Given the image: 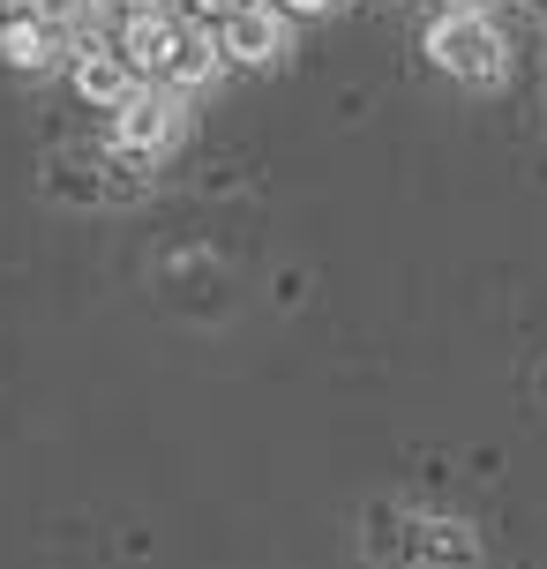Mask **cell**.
Returning <instances> with one entry per match:
<instances>
[{
    "label": "cell",
    "instance_id": "1",
    "mask_svg": "<svg viewBox=\"0 0 547 569\" xmlns=\"http://www.w3.org/2000/svg\"><path fill=\"white\" fill-rule=\"evenodd\" d=\"M428 60L442 76H458V83H503V68H510V46H503V30L488 16H442L428 30Z\"/></svg>",
    "mask_w": 547,
    "mask_h": 569
},
{
    "label": "cell",
    "instance_id": "2",
    "mask_svg": "<svg viewBox=\"0 0 547 569\" xmlns=\"http://www.w3.org/2000/svg\"><path fill=\"white\" fill-rule=\"evenodd\" d=\"M173 136H180V106H173V90H136V98L120 106V120H113V142H120V150H136V158L166 150Z\"/></svg>",
    "mask_w": 547,
    "mask_h": 569
},
{
    "label": "cell",
    "instance_id": "3",
    "mask_svg": "<svg viewBox=\"0 0 547 569\" xmlns=\"http://www.w3.org/2000/svg\"><path fill=\"white\" fill-rule=\"evenodd\" d=\"M480 562V532L465 517H420L412 525V569H473Z\"/></svg>",
    "mask_w": 547,
    "mask_h": 569
},
{
    "label": "cell",
    "instance_id": "4",
    "mask_svg": "<svg viewBox=\"0 0 547 569\" xmlns=\"http://www.w3.org/2000/svg\"><path fill=\"white\" fill-rule=\"evenodd\" d=\"M173 46H180V23H173V16H158V8H143V16H128V23H120L113 53L128 60V76H166Z\"/></svg>",
    "mask_w": 547,
    "mask_h": 569
},
{
    "label": "cell",
    "instance_id": "5",
    "mask_svg": "<svg viewBox=\"0 0 547 569\" xmlns=\"http://www.w3.org/2000/svg\"><path fill=\"white\" fill-rule=\"evenodd\" d=\"M278 46H286V23H278V8H240V16H226V30H218V53L240 60V68H262V60H278Z\"/></svg>",
    "mask_w": 547,
    "mask_h": 569
},
{
    "label": "cell",
    "instance_id": "6",
    "mask_svg": "<svg viewBox=\"0 0 547 569\" xmlns=\"http://www.w3.org/2000/svg\"><path fill=\"white\" fill-rule=\"evenodd\" d=\"M76 90H83L90 106H128L136 98V76H128V60L113 53V46H98V53H76Z\"/></svg>",
    "mask_w": 547,
    "mask_h": 569
},
{
    "label": "cell",
    "instance_id": "7",
    "mask_svg": "<svg viewBox=\"0 0 547 569\" xmlns=\"http://www.w3.org/2000/svg\"><path fill=\"white\" fill-rule=\"evenodd\" d=\"M0 53H8V68H46L53 60V30H46V16H16V23L0 30Z\"/></svg>",
    "mask_w": 547,
    "mask_h": 569
},
{
    "label": "cell",
    "instance_id": "8",
    "mask_svg": "<svg viewBox=\"0 0 547 569\" xmlns=\"http://www.w3.org/2000/svg\"><path fill=\"white\" fill-rule=\"evenodd\" d=\"M210 68H218V38H202V30H180L173 60H166V83H173V90H196V83H210Z\"/></svg>",
    "mask_w": 547,
    "mask_h": 569
},
{
    "label": "cell",
    "instance_id": "9",
    "mask_svg": "<svg viewBox=\"0 0 547 569\" xmlns=\"http://www.w3.org/2000/svg\"><path fill=\"white\" fill-rule=\"evenodd\" d=\"M90 16V0H46V30L53 23H83Z\"/></svg>",
    "mask_w": 547,
    "mask_h": 569
},
{
    "label": "cell",
    "instance_id": "10",
    "mask_svg": "<svg viewBox=\"0 0 547 569\" xmlns=\"http://www.w3.org/2000/svg\"><path fill=\"white\" fill-rule=\"evenodd\" d=\"M202 16H240V8H248V0H196Z\"/></svg>",
    "mask_w": 547,
    "mask_h": 569
},
{
    "label": "cell",
    "instance_id": "11",
    "mask_svg": "<svg viewBox=\"0 0 547 569\" xmlns=\"http://www.w3.org/2000/svg\"><path fill=\"white\" fill-rule=\"evenodd\" d=\"M278 8H286V16H322L330 0H278Z\"/></svg>",
    "mask_w": 547,
    "mask_h": 569
},
{
    "label": "cell",
    "instance_id": "12",
    "mask_svg": "<svg viewBox=\"0 0 547 569\" xmlns=\"http://www.w3.org/2000/svg\"><path fill=\"white\" fill-rule=\"evenodd\" d=\"M442 8H450V16H480V0H442Z\"/></svg>",
    "mask_w": 547,
    "mask_h": 569
},
{
    "label": "cell",
    "instance_id": "13",
    "mask_svg": "<svg viewBox=\"0 0 547 569\" xmlns=\"http://www.w3.org/2000/svg\"><path fill=\"white\" fill-rule=\"evenodd\" d=\"M106 8H128V16H143V8H150V0H106Z\"/></svg>",
    "mask_w": 547,
    "mask_h": 569
}]
</instances>
